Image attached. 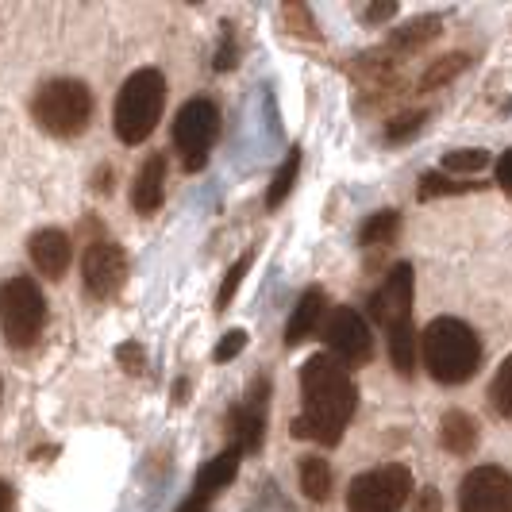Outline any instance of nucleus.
Segmentation results:
<instances>
[{"instance_id":"f257e3e1","label":"nucleus","mask_w":512,"mask_h":512,"mask_svg":"<svg viewBox=\"0 0 512 512\" xmlns=\"http://www.w3.org/2000/svg\"><path fill=\"white\" fill-rule=\"evenodd\" d=\"M301 397L305 412L293 420V436L335 447L343 439L347 420L359 409V389L351 382V370H343L332 355H316L301 366Z\"/></svg>"},{"instance_id":"f03ea898","label":"nucleus","mask_w":512,"mask_h":512,"mask_svg":"<svg viewBox=\"0 0 512 512\" xmlns=\"http://www.w3.org/2000/svg\"><path fill=\"white\" fill-rule=\"evenodd\" d=\"M420 351L428 374L443 385H462L474 378L478 362H482V343L470 324H462L455 316H439L428 324V332L420 335Z\"/></svg>"},{"instance_id":"7ed1b4c3","label":"nucleus","mask_w":512,"mask_h":512,"mask_svg":"<svg viewBox=\"0 0 512 512\" xmlns=\"http://www.w3.org/2000/svg\"><path fill=\"white\" fill-rule=\"evenodd\" d=\"M162 108H166V77L158 70H135L116 93V112H112L116 139L128 147L143 143L162 120Z\"/></svg>"},{"instance_id":"20e7f679","label":"nucleus","mask_w":512,"mask_h":512,"mask_svg":"<svg viewBox=\"0 0 512 512\" xmlns=\"http://www.w3.org/2000/svg\"><path fill=\"white\" fill-rule=\"evenodd\" d=\"M31 116L35 124L47 131V135H58V139H74L89 128L93 120V93L85 81L77 77H54L47 81L35 101H31Z\"/></svg>"},{"instance_id":"39448f33","label":"nucleus","mask_w":512,"mask_h":512,"mask_svg":"<svg viewBox=\"0 0 512 512\" xmlns=\"http://www.w3.org/2000/svg\"><path fill=\"white\" fill-rule=\"evenodd\" d=\"M43 324H47V297L27 274H16L0 285V332L8 347L16 351L31 347L43 335Z\"/></svg>"},{"instance_id":"423d86ee","label":"nucleus","mask_w":512,"mask_h":512,"mask_svg":"<svg viewBox=\"0 0 512 512\" xmlns=\"http://www.w3.org/2000/svg\"><path fill=\"white\" fill-rule=\"evenodd\" d=\"M412 497V474L401 462H385L359 474L347 489V512H401Z\"/></svg>"},{"instance_id":"0eeeda50","label":"nucleus","mask_w":512,"mask_h":512,"mask_svg":"<svg viewBox=\"0 0 512 512\" xmlns=\"http://www.w3.org/2000/svg\"><path fill=\"white\" fill-rule=\"evenodd\" d=\"M216 135H220V108L216 104L205 101V97L181 104V112L174 116V147H178L181 166L189 174L205 170Z\"/></svg>"},{"instance_id":"6e6552de","label":"nucleus","mask_w":512,"mask_h":512,"mask_svg":"<svg viewBox=\"0 0 512 512\" xmlns=\"http://www.w3.org/2000/svg\"><path fill=\"white\" fill-rule=\"evenodd\" d=\"M412 301H416V274L409 262H397L382 278V285L370 293V312L385 332H397L412 324Z\"/></svg>"},{"instance_id":"1a4fd4ad","label":"nucleus","mask_w":512,"mask_h":512,"mask_svg":"<svg viewBox=\"0 0 512 512\" xmlns=\"http://www.w3.org/2000/svg\"><path fill=\"white\" fill-rule=\"evenodd\" d=\"M324 339L332 347V359L343 370H355V366H366L374 359V335L366 328L362 312H355V308H335L328 328H324Z\"/></svg>"},{"instance_id":"9d476101","label":"nucleus","mask_w":512,"mask_h":512,"mask_svg":"<svg viewBox=\"0 0 512 512\" xmlns=\"http://www.w3.org/2000/svg\"><path fill=\"white\" fill-rule=\"evenodd\" d=\"M81 278H85V293L89 297H97V301L116 297L124 278H128V255H124V247H116L112 239L89 243L85 258H81Z\"/></svg>"},{"instance_id":"9b49d317","label":"nucleus","mask_w":512,"mask_h":512,"mask_svg":"<svg viewBox=\"0 0 512 512\" xmlns=\"http://www.w3.org/2000/svg\"><path fill=\"white\" fill-rule=\"evenodd\" d=\"M459 512H512V474L501 466H474L459 486Z\"/></svg>"},{"instance_id":"f8f14e48","label":"nucleus","mask_w":512,"mask_h":512,"mask_svg":"<svg viewBox=\"0 0 512 512\" xmlns=\"http://www.w3.org/2000/svg\"><path fill=\"white\" fill-rule=\"evenodd\" d=\"M239 459H243V451L239 447H228V451H220L216 459H208L201 466V474H197V482L189 489V497L181 501L178 512H208V505L216 501V493L220 489H228L235 482V474H239Z\"/></svg>"},{"instance_id":"ddd939ff","label":"nucleus","mask_w":512,"mask_h":512,"mask_svg":"<svg viewBox=\"0 0 512 512\" xmlns=\"http://www.w3.org/2000/svg\"><path fill=\"white\" fill-rule=\"evenodd\" d=\"M266 393H270V382L258 378L255 389L247 393V401L231 412L228 428L231 436H235L231 447H239V451H258L262 447V432H266Z\"/></svg>"},{"instance_id":"4468645a","label":"nucleus","mask_w":512,"mask_h":512,"mask_svg":"<svg viewBox=\"0 0 512 512\" xmlns=\"http://www.w3.org/2000/svg\"><path fill=\"white\" fill-rule=\"evenodd\" d=\"M27 255H31L35 270H39L43 278H62V274H66V266H70L74 247H70V235H66V231L43 228L27 239Z\"/></svg>"},{"instance_id":"2eb2a0df","label":"nucleus","mask_w":512,"mask_h":512,"mask_svg":"<svg viewBox=\"0 0 512 512\" xmlns=\"http://www.w3.org/2000/svg\"><path fill=\"white\" fill-rule=\"evenodd\" d=\"M166 201V154L154 151L143 166H139V174H135V185H131V205L135 212H143V216H151L158 212Z\"/></svg>"},{"instance_id":"dca6fc26","label":"nucleus","mask_w":512,"mask_h":512,"mask_svg":"<svg viewBox=\"0 0 512 512\" xmlns=\"http://www.w3.org/2000/svg\"><path fill=\"white\" fill-rule=\"evenodd\" d=\"M328 312V293L324 289H308L305 297L297 301L289 324H285V347H301L308 335L320 332V320Z\"/></svg>"},{"instance_id":"f3484780","label":"nucleus","mask_w":512,"mask_h":512,"mask_svg":"<svg viewBox=\"0 0 512 512\" xmlns=\"http://www.w3.org/2000/svg\"><path fill=\"white\" fill-rule=\"evenodd\" d=\"M439 443L451 451V455H470L474 447H478V424H474V416H466V412H447L443 420H439Z\"/></svg>"},{"instance_id":"a211bd4d","label":"nucleus","mask_w":512,"mask_h":512,"mask_svg":"<svg viewBox=\"0 0 512 512\" xmlns=\"http://www.w3.org/2000/svg\"><path fill=\"white\" fill-rule=\"evenodd\" d=\"M436 35H439V16H420V20L405 24L401 31H393V39H389L385 54H389V58H405V54L420 51L424 43H432Z\"/></svg>"},{"instance_id":"6ab92c4d","label":"nucleus","mask_w":512,"mask_h":512,"mask_svg":"<svg viewBox=\"0 0 512 512\" xmlns=\"http://www.w3.org/2000/svg\"><path fill=\"white\" fill-rule=\"evenodd\" d=\"M397 231H401V216L393 212V208H382V212H374L370 220H366V228H362L359 243L362 251H389L393 243H397Z\"/></svg>"},{"instance_id":"aec40b11","label":"nucleus","mask_w":512,"mask_h":512,"mask_svg":"<svg viewBox=\"0 0 512 512\" xmlns=\"http://www.w3.org/2000/svg\"><path fill=\"white\" fill-rule=\"evenodd\" d=\"M301 489H305L308 501H328V493H332V466L320 455L301 459Z\"/></svg>"},{"instance_id":"412c9836","label":"nucleus","mask_w":512,"mask_h":512,"mask_svg":"<svg viewBox=\"0 0 512 512\" xmlns=\"http://www.w3.org/2000/svg\"><path fill=\"white\" fill-rule=\"evenodd\" d=\"M416 347H420V339L412 332V324L389 332V359H393L401 378H412V370H416Z\"/></svg>"},{"instance_id":"4be33fe9","label":"nucleus","mask_w":512,"mask_h":512,"mask_svg":"<svg viewBox=\"0 0 512 512\" xmlns=\"http://www.w3.org/2000/svg\"><path fill=\"white\" fill-rule=\"evenodd\" d=\"M489 401H493V412L512 420V355L493 374V385H489Z\"/></svg>"},{"instance_id":"5701e85b","label":"nucleus","mask_w":512,"mask_h":512,"mask_svg":"<svg viewBox=\"0 0 512 512\" xmlns=\"http://www.w3.org/2000/svg\"><path fill=\"white\" fill-rule=\"evenodd\" d=\"M297 170H301V151H289L285 166L274 174L270 189H266V208H278L285 197H289V189H293V181H297Z\"/></svg>"},{"instance_id":"b1692460","label":"nucleus","mask_w":512,"mask_h":512,"mask_svg":"<svg viewBox=\"0 0 512 512\" xmlns=\"http://www.w3.org/2000/svg\"><path fill=\"white\" fill-rule=\"evenodd\" d=\"M462 70H466V54H447V58L432 62V70L420 77V89H439V85H447Z\"/></svg>"},{"instance_id":"393cba45","label":"nucleus","mask_w":512,"mask_h":512,"mask_svg":"<svg viewBox=\"0 0 512 512\" xmlns=\"http://www.w3.org/2000/svg\"><path fill=\"white\" fill-rule=\"evenodd\" d=\"M489 166V154L486 151H451L443 158V170L447 174H478Z\"/></svg>"},{"instance_id":"a878e982","label":"nucleus","mask_w":512,"mask_h":512,"mask_svg":"<svg viewBox=\"0 0 512 512\" xmlns=\"http://www.w3.org/2000/svg\"><path fill=\"white\" fill-rule=\"evenodd\" d=\"M424 120H428V112H424V108H416V112H401V116H393V120L385 124V139H389V143H401V139L416 135Z\"/></svg>"},{"instance_id":"bb28decb","label":"nucleus","mask_w":512,"mask_h":512,"mask_svg":"<svg viewBox=\"0 0 512 512\" xmlns=\"http://www.w3.org/2000/svg\"><path fill=\"white\" fill-rule=\"evenodd\" d=\"M251 262H255V255H251V251H247L243 258H235V266H231L228 274H224V285H220V293H216V308H228V305H231V297H235V289H239V282L247 278Z\"/></svg>"},{"instance_id":"cd10ccee","label":"nucleus","mask_w":512,"mask_h":512,"mask_svg":"<svg viewBox=\"0 0 512 512\" xmlns=\"http://www.w3.org/2000/svg\"><path fill=\"white\" fill-rule=\"evenodd\" d=\"M466 189H478V185H470V181L462 178H443V174H424L420 178V197L424 201H432L439 193H466Z\"/></svg>"},{"instance_id":"c85d7f7f","label":"nucleus","mask_w":512,"mask_h":512,"mask_svg":"<svg viewBox=\"0 0 512 512\" xmlns=\"http://www.w3.org/2000/svg\"><path fill=\"white\" fill-rule=\"evenodd\" d=\"M243 347H247V332H239V328H235V332H228L224 339H220V347L212 351V359H216V362H231L235 355H239V351H243Z\"/></svg>"},{"instance_id":"c756f323","label":"nucleus","mask_w":512,"mask_h":512,"mask_svg":"<svg viewBox=\"0 0 512 512\" xmlns=\"http://www.w3.org/2000/svg\"><path fill=\"white\" fill-rule=\"evenodd\" d=\"M497 185L512 197V151H505L497 158Z\"/></svg>"},{"instance_id":"7c9ffc66","label":"nucleus","mask_w":512,"mask_h":512,"mask_svg":"<svg viewBox=\"0 0 512 512\" xmlns=\"http://www.w3.org/2000/svg\"><path fill=\"white\" fill-rule=\"evenodd\" d=\"M285 20H297V27H301L297 35H308V39L316 35V27H312V20H308V12H305V8H301V4H293V8H285Z\"/></svg>"},{"instance_id":"2f4dec72","label":"nucleus","mask_w":512,"mask_h":512,"mask_svg":"<svg viewBox=\"0 0 512 512\" xmlns=\"http://www.w3.org/2000/svg\"><path fill=\"white\" fill-rule=\"evenodd\" d=\"M120 362H128L131 374H139L143 370V351L139 347H120Z\"/></svg>"},{"instance_id":"473e14b6","label":"nucleus","mask_w":512,"mask_h":512,"mask_svg":"<svg viewBox=\"0 0 512 512\" xmlns=\"http://www.w3.org/2000/svg\"><path fill=\"white\" fill-rule=\"evenodd\" d=\"M393 12H397V4H374V8L366 12V20H370V24H378V20H389Z\"/></svg>"},{"instance_id":"72a5a7b5","label":"nucleus","mask_w":512,"mask_h":512,"mask_svg":"<svg viewBox=\"0 0 512 512\" xmlns=\"http://www.w3.org/2000/svg\"><path fill=\"white\" fill-rule=\"evenodd\" d=\"M12 501H16V493L8 482H0V512H12Z\"/></svg>"}]
</instances>
